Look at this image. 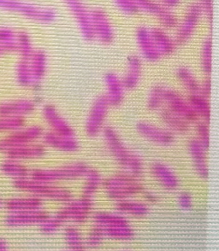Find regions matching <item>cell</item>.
<instances>
[{
	"mask_svg": "<svg viewBox=\"0 0 219 251\" xmlns=\"http://www.w3.org/2000/svg\"><path fill=\"white\" fill-rule=\"evenodd\" d=\"M102 133L107 148L116 162L126 169L131 176L140 178L144 174L142 159L127 147L118 132L111 126H105Z\"/></svg>",
	"mask_w": 219,
	"mask_h": 251,
	"instance_id": "1",
	"label": "cell"
},
{
	"mask_svg": "<svg viewBox=\"0 0 219 251\" xmlns=\"http://www.w3.org/2000/svg\"><path fill=\"white\" fill-rule=\"evenodd\" d=\"M13 185L18 191L29 193L30 195L42 200L44 199L60 201L72 200V193L69 190L49 183L37 181L29 177L14 180Z\"/></svg>",
	"mask_w": 219,
	"mask_h": 251,
	"instance_id": "2",
	"label": "cell"
},
{
	"mask_svg": "<svg viewBox=\"0 0 219 251\" xmlns=\"http://www.w3.org/2000/svg\"><path fill=\"white\" fill-rule=\"evenodd\" d=\"M102 185L106 189L108 197L117 201L127 200L144 190V186L139 181V178L128 172L117 174L106 178L102 181Z\"/></svg>",
	"mask_w": 219,
	"mask_h": 251,
	"instance_id": "3",
	"label": "cell"
},
{
	"mask_svg": "<svg viewBox=\"0 0 219 251\" xmlns=\"http://www.w3.org/2000/svg\"><path fill=\"white\" fill-rule=\"evenodd\" d=\"M0 10L9 11L40 24H51L56 19V12L24 0H0Z\"/></svg>",
	"mask_w": 219,
	"mask_h": 251,
	"instance_id": "4",
	"label": "cell"
},
{
	"mask_svg": "<svg viewBox=\"0 0 219 251\" xmlns=\"http://www.w3.org/2000/svg\"><path fill=\"white\" fill-rule=\"evenodd\" d=\"M89 169V166L84 162H75L55 169H33L30 170L28 177L37 181L54 184V182L85 177Z\"/></svg>",
	"mask_w": 219,
	"mask_h": 251,
	"instance_id": "5",
	"label": "cell"
},
{
	"mask_svg": "<svg viewBox=\"0 0 219 251\" xmlns=\"http://www.w3.org/2000/svg\"><path fill=\"white\" fill-rule=\"evenodd\" d=\"M44 132L43 127L39 125L24 126L16 132H10L0 139V152L5 154L14 148L36 143L42 138Z\"/></svg>",
	"mask_w": 219,
	"mask_h": 251,
	"instance_id": "6",
	"label": "cell"
},
{
	"mask_svg": "<svg viewBox=\"0 0 219 251\" xmlns=\"http://www.w3.org/2000/svg\"><path fill=\"white\" fill-rule=\"evenodd\" d=\"M202 16V11L198 3H191L188 7L181 24H178L176 26L175 41L177 46H183L191 40V38L195 33Z\"/></svg>",
	"mask_w": 219,
	"mask_h": 251,
	"instance_id": "7",
	"label": "cell"
},
{
	"mask_svg": "<svg viewBox=\"0 0 219 251\" xmlns=\"http://www.w3.org/2000/svg\"><path fill=\"white\" fill-rule=\"evenodd\" d=\"M109 109V102L105 94L96 98L86 118L85 131L87 135L96 137L102 132Z\"/></svg>",
	"mask_w": 219,
	"mask_h": 251,
	"instance_id": "8",
	"label": "cell"
},
{
	"mask_svg": "<svg viewBox=\"0 0 219 251\" xmlns=\"http://www.w3.org/2000/svg\"><path fill=\"white\" fill-rule=\"evenodd\" d=\"M69 9L74 19L77 22L78 28L83 38L87 41H93L94 39L91 10L87 8L83 0H63Z\"/></svg>",
	"mask_w": 219,
	"mask_h": 251,
	"instance_id": "9",
	"label": "cell"
},
{
	"mask_svg": "<svg viewBox=\"0 0 219 251\" xmlns=\"http://www.w3.org/2000/svg\"><path fill=\"white\" fill-rule=\"evenodd\" d=\"M139 11L156 17L164 29L176 28L179 24L178 18L172 10L161 5L157 0H136Z\"/></svg>",
	"mask_w": 219,
	"mask_h": 251,
	"instance_id": "10",
	"label": "cell"
},
{
	"mask_svg": "<svg viewBox=\"0 0 219 251\" xmlns=\"http://www.w3.org/2000/svg\"><path fill=\"white\" fill-rule=\"evenodd\" d=\"M93 206L92 199L83 197L74 201L70 200L56 215L63 223L66 222H85L89 217Z\"/></svg>",
	"mask_w": 219,
	"mask_h": 251,
	"instance_id": "11",
	"label": "cell"
},
{
	"mask_svg": "<svg viewBox=\"0 0 219 251\" xmlns=\"http://www.w3.org/2000/svg\"><path fill=\"white\" fill-rule=\"evenodd\" d=\"M164 101L167 104V109L175 113L190 123H196L199 118L191 108L188 100H185L182 94L175 90L166 88L164 91Z\"/></svg>",
	"mask_w": 219,
	"mask_h": 251,
	"instance_id": "12",
	"label": "cell"
},
{
	"mask_svg": "<svg viewBox=\"0 0 219 251\" xmlns=\"http://www.w3.org/2000/svg\"><path fill=\"white\" fill-rule=\"evenodd\" d=\"M94 39L104 45H110L115 40V30L107 12L100 9L91 10Z\"/></svg>",
	"mask_w": 219,
	"mask_h": 251,
	"instance_id": "13",
	"label": "cell"
},
{
	"mask_svg": "<svg viewBox=\"0 0 219 251\" xmlns=\"http://www.w3.org/2000/svg\"><path fill=\"white\" fill-rule=\"evenodd\" d=\"M42 116L47 125L50 126L51 132L67 137L76 135L73 127L63 118L54 104H45L42 108Z\"/></svg>",
	"mask_w": 219,
	"mask_h": 251,
	"instance_id": "14",
	"label": "cell"
},
{
	"mask_svg": "<svg viewBox=\"0 0 219 251\" xmlns=\"http://www.w3.org/2000/svg\"><path fill=\"white\" fill-rule=\"evenodd\" d=\"M137 130L144 139L149 140L150 142L155 143L157 145L169 146L175 141V134L168 129L161 128L147 122H139L137 123Z\"/></svg>",
	"mask_w": 219,
	"mask_h": 251,
	"instance_id": "15",
	"label": "cell"
},
{
	"mask_svg": "<svg viewBox=\"0 0 219 251\" xmlns=\"http://www.w3.org/2000/svg\"><path fill=\"white\" fill-rule=\"evenodd\" d=\"M49 216L47 212L41 209L33 211L9 213L4 219V224L9 227H22L27 226L40 225Z\"/></svg>",
	"mask_w": 219,
	"mask_h": 251,
	"instance_id": "16",
	"label": "cell"
},
{
	"mask_svg": "<svg viewBox=\"0 0 219 251\" xmlns=\"http://www.w3.org/2000/svg\"><path fill=\"white\" fill-rule=\"evenodd\" d=\"M36 108L33 100L21 99L5 101L0 103V116L26 117L33 114Z\"/></svg>",
	"mask_w": 219,
	"mask_h": 251,
	"instance_id": "17",
	"label": "cell"
},
{
	"mask_svg": "<svg viewBox=\"0 0 219 251\" xmlns=\"http://www.w3.org/2000/svg\"><path fill=\"white\" fill-rule=\"evenodd\" d=\"M136 37L144 59L151 63H155L162 57L154 45L150 33V28L145 26H139L137 28Z\"/></svg>",
	"mask_w": 219,
	"mask_h": 251,
	"instance_id": "18",
	"label": "cell"
},
{
	"mask_svg": "<svg viewBox=\"0 0 219 251\" xmlns=\"http://www.w3.org/2000/svg\"><path fill=\"white\" fill-rule=\"evenodd\" d=\"M105 83L107 86V101L110 107H119L124 101V87L122 79L114 72H108L105 75Z\"/></svg>",
	"mask_w": 219,
	"mask_h": 251,
	"instance_id": "19",
	"label": "cell"
},
{
	"mask_svg": "<svg viewBox=\"0 0 219 251\" xmlns=\"http://www.w3.org/2000/svg\"><path fill=\"white\" fill-rule=\"evenodd\" d=\"M41 139L43 140L44 146L59 151L73 153L80 148V145L75 137L59 135L51 131L44 132Z\"/></svg>",
	"mask_w": 219,
	"mask_h": 251,
	"instance_id": "20",
	"label": "cell"
},
{
	"mask_svg": "<svg viewBox=\"0 0 219 251\" xmlns=\"http://www.w3.org/2000/svg\"><path fill=\"white\" fill-rule=\"evenodd\" d=\"M46 154H47V147L44 145L37 144V143L19 146L5 153L7 158L21 162L28 161V160L41 158Z\"/></svg>",
	"mask_w": 219,
	"mask_h": 251,
	"instance_id": "21",
	"label": "cell"
},
{
	"mask_svg": "<svg viewBox=\"0 0 219 251\" xmlns=\"http://www.w3.org/2000/svg\"><path fill=\"white\" fill-rule=\"evenodd\" d=\"M188 151L192 158L196 172L205 179L208 178V165L206 162V148L196 139H190L188 143Z\"/></svg>",
	"mask_w": 219,
	"mask_h": 251,
	"instance_id": "22",
	"label": "cell"
},
{
	"mask_svg": "<svg viewBox=\"0 0 219 251\" xmlns=\"http://www.w3.org/2000/svg\"><path fill=\"white\" fill-rule=\"evenodd\" d=\"M127 67L126 74L122 78L123 87L125 90L136 89L142 75V59L137 55H131L127 59Z\"/></svg>",
	"mask_w": 219,
	"mask_h": 251,
	"instance_id": "23",
	"label": "cell"
},
{
	"mask_svg": "<svg viewBox=\"0 0 219 251\" xmlns=\"http://www.w3.org/2000/svg\"><path fill=\"white\" fill-rule=\"evenodd\" d=\"M3 207L9 213L33 211L42 208L43 200L34 196L17 197L4 201Z\"/></svg>",
	"mask_w": 219,
	"mask_h": 251,
	"instance_id": "24",
	"label": "cell"
},
{
	"mask_svg": "<svg viewBox=\"0 0 219 251\" xmlns=\"http://www.w3.org/2000/svg\"><path fill=\"white\" fill-rule=\"evenodd\" d=\"M151 173L153 177L160 182L164 188L174 191L179 186V179L172 169L162 162H154L151 166Z\"/></svg>",
	"mask_w": 219,
	"mask_h": 251,
	"instance_id": "25",
	"label": "cell"
},
{
	"mask_svg": "<svg viewBox=\"0 0 219 251\" xmlns=\"http://www.w3.org/2000/svg\"><path fill=\"white\" fill-rule=\"evenodd\" d=\"M150 33L161 56H171L176 51L177 45L175 39H173L165 29L162 27H153L150 29Z\"/></svg>",
	"mask_w": 219,
	"mask_h": 251,
	"instance_id": "26",
	"label": "cell"
},
{
	"mask_svg": "<svg viewBox=\"0 0 219 251\" xmlns=\"http://www.w3.org/2000/svg\"><path fill=\"white\" fill-rule=\"evenodd\" d=\"M47 63L48 61L47 54L44 50H34L33 55L29 58L30 68L33 75V86L41 85V82L47 74Z\"/></svg>",
	"mask_w": 219,
	"mask_h": 251,
	"instance_id": "27",
	"label": "cell"
},
{
	"mask_svg": "<svg viewBox=\"0 0 219 251\" xmlns=\"http://www.w3.org/2000/svg\"><path fill=\"white\" fill-rule=\"evenodd\" d=\"M160 118L167 129L174 134H186L190 131V123L167 108L160 111Z\"/></svg>",
	"mask_w": 219,
	"mask_h": 251,
	"instance_id": "28",
	"label": "cell"
},
{
	"mask_svg": "<svg viewBox=\"0 0 219 251\" xmlns=\"http://www.w3.org/2000/svg\"><path fill=\"white\" fill-rule=\"evenodd\" d=\"M188 102L199 118L209 123L211 119V105L209 100L199 93H192L188 98Z\"/></svg>",
	"mask_w": 219,
	"mask_h": 251,
	"instance_id": "29",
	"label": "cell"
},
{
	"mask_svg": "<svg viewBox=\"0 0 219 251\" xmlns=\"http://www.w3.org/2000/svg\"><path fill=\"white\" fill-rule=\"evenodd\" d=\"M0 170L4 176L16 179L27 178L29 176V169L21 162L7 158L0 165Z\"/></svg>",
	"mask_w": 219,
	"mask_h": 251,
	"instance_id": "30",
	"label": "cell"
},
{
	"mask_svg": "<svg viewBox=\"0 0 219 251\" xmlns=\"http://www.w3.org/2000/svg\"><path fill=\"white\" fill-rule=\"evenodd\" d=\"M93 221L97 226L100 227H117L130 226L126 219L121 215L110 214L107 212H99L93 216Z\"/></svg>",
	"mask_w": 219,
	"mask_h": 251,
	"instance_id": "31",
	"label": "cell"
},
{
	"mask_svg": "<svg viewBox=\"0 0 219 251\" xmlns=\"http://www.w3.org/2000/svg\"><path fill=\"white\" fill-rule=\"evenodd\" d=\"M176 78L178 79L181 84L184 86L185 89L192 93H199L200 83L196 79L195 75L192 74V71L185 66H181L177 68L176 71Z\"/></svg>",
	"mask_w": 219,
	"mask_h": 251,
	"instance_id": "32",
	"label": "cell"
},
{
	"mask_svg": "<svg viewBox=\"0 0 219 251\" xmlns=\"http://www.w3.org/2000/svg\"><path fill=\"white\" fill-rule=\"evenodd\" d=\"M116 207L118 211L137 217L145 216L149 212V208L145 203L139 201H130L128 199L117 201Z\"/></svg>",
	"mask_w": 219,
	"mask_h": 251,
	"instance_id": "33",
	"label": "cell"
},
{
	"mask_svg": "<svg viewBox=\"0 0 219 251\" xmlns=\"http://www.w3.org/2000/svg\"><path fill=\"white\" fill-rule=\"evenodd\" d=\"M16 79L22 87H31L33 86V79L29 59H20L16 67Z\"/></svg>",
	"mask_w": 219,
	"mask_h": 251,
	"instance_id": "34",
	"label": "cell"
},
{
	"mask_svg": "<svg viewBox=\"0 0 219 251\" xmlns=\"http://www.w3.org/2000/svg\"><path fill=\"white\" fill-rule=\"evenodd\" d=\"M17 52L19 53L21 59H29L34 52L33 40L26 32H19L16 38Z\"/></svg>",
	"mask_w": 219,
	"mask_h": 251,
	"instance_id": "35",
	"label": "cell"
},
{
	"mask_svg": "<svg viewBox=\"0 0 219 251\" xmlns=\"http://www.w3.org/2000/svg\"><path fill=\"white\" fill-rule=\"evenodd\" d=\"M200 64L203 72L210 76L213 70V39L207 37L204 40L200 52Z\"/></svg>",
	"mask_w": 219,
	"mask_h": 251,
	"instance_id": "36",
	"label": "cell"
},
{
	"mask_svg": "<svg viewBox=\"0 0 219 251\" xmlns=\"http://www.w3.org/2000/svg\"><path fill=\"white\" fill-rule=\"evenodd\" d=\"M85 177L86 178V180L84 186V191H83V197L92 199L100 185H102L103 179L100 173L91 168L88 169Z\"/></svg>",
	"mask_w": 219,
	"mask_h": 251,
	"instance_id": "37",
	"label": "cell"
},
{
	"mask_svg": "<svg viewBox=\"0 0 219 251\" xmlns=\"http://www.w3.org/2000/svg\"><path fill=\"white\" fill-rule=\"evenodd\" d=\"M26 126L25 117L0 116V132H13Z\"/></svg>",
	"mask_w": 219,
	"mask_h": 251,
	"instance_id": "38",
	"label": "cell"
},
{
	"mask_svg": "<svg viewBox=\"0 0 219 251\" xmlns=\"http://www.w3.org/2000/svg\"><path fill=\"white\" fill-rule=\"evenodd\" d=\"M164 91L165 87L160 85L153 86L150 91L149 95L147 98L146 105L151 111H157L161 108L164 101Z\"/></svg>",
	"mask_w": 219,
	"mask_h": 251,
	"instance_id": "39",
	"label": "cell"
},
{
	"mask_svg": "<svg viewBox=\"0 0 219 251\" xmlns=\"http://www.w3.org/2000/svg\"><path fill=\"white\" fill-rule=\"evenodd\" d=\"M104 237H110L118 239H130L133 238L134 231L130 226H117V227H100Z\"/></svg>",
	"mask_w": 219,
	"mask_h": 251,
	"instance_id": "40",
	"label": "cell"
},
{
	"mask_svg": "<svg viewBox=\"0 0 219 251\" xmlns=\"http://www.w3.org/2000/svg\"><path fill=\"white\" fill-rule=\"evenodd\" d=\"M65 236L67 243L70 245L71 251H85L82 240L77 229L74 227L67 228Z\"/></svg>",
	"mask_w": 219,
	"mask_h": 251,
	"instance_id": "41",
	"label": "cell"
},
{
	"mask_svg": "<svg viewBox=\"0 0 219 251\" xmlns=\"http://www.w3.org/2000/svg\"><path fill=\"white\" fill-rule=\"evenodd\" d=\"M195 132L197 136L196 139L199 140L206 151H208L210 146L209 123L204 121H198L196 123Z\"/></svg>",
	"mask_w": 219,
	"mask_h": 251,
	"instance_id": "42",
	"label": "cell"
},
{
	"mask_svg": "<svg viewBox=\"0 0 219 251\" xmlns=\"http://www.w3.org/2000/svg\"><path fill=\"white\" fill-rule=\"evenodd\" d=\"M114 3L123 13L126 15L134 16L140 12L136 0H114Z\"/></svg>",
	"mask_w": 219,
	"mask_h": 251,
	"instance_id": "43",
	"label": "cell"
},
{
	"mask_svg": "<svg viewBox=\"0 0 219 251\" xmlns=\"http://www.w3.org/2000/svg\"><path fill=\"white\" fill-rule=\"evenodd\" d=\"M62 224L63 222L60 221L56 215H54L53 217H51L49 215L39 226H40V231H43L45 233H53L54 231H57Z\"/></svg>",
	"mask_w": 219,
	"mask_h": 251,
	"instance_id": "44",
	"label": "cell"
},
{
	"mask_svg": "<svg viewBox=\"0 0 219 251\" xmlns=\"http://www.w3.org/2000/svg\"><path fill=\"white\" fill-rule=\"evenodd\" d=\"M197 3L202 11L203 16L206 17L210 27L212 28L213 24V0H199Z\"/></svg>",
	"mask_w": 219,
	"mask_h": 251,
	"instance_id": "45",
	"label": "cell"
},
{
	"mask_svg": "<svg viewBox=\"0 0 219 251\" xmlns=\"http://www.w3.org/2000/svg\"><path fill=\"white\" fill-rule=\"evenodd\" d=\"M17 32L7 26H0V44L16 42Z\"/></svg>",
	"mask_w": 219,
	"mask_h": 251,
	"instance_id": "46",
	"label": "cell"
},
{
	"mask_svg": "<svg viewBox=\"0 0 219 251\" xmlns=\"http://www.w3.org/2000/svg\"><path fill=\"white\" fill-rule=\"evenodd\" d=\"M104 236L102 234V232L100 230V228L96 226V227L93 229L92 233L90 235L88 240H87V244L89 246L92 247H95L97 245H100L101 241H102V238Z\"/></svg>",
	"mask_w": 219,
	"mask_h": 251,
	"instance_id": "47",
	"label": "cell"
},
{
	"mask_svg": "<svg viewBox=\"0 0 219 251\" xmlns=\"http://www.w3.org/2000/svg\"><path fill=\"white\" fill-rule=\"evenodd\" d=\"M178 203L184 209H189L192 206V196L189 192H182L178 197Z\"/></svg>",
	"mask_w": 219,
	"mask_h": 251,
	"instance_id": "48",
	"label": "cell"
},
{
	"mask_svg": "<svg viewBox=\"0 0 219 251\" xmlns=\"http://www.w3.org/2000/svg\"><path fill=\"white\" fill-rule=\"evenodd\" d=\"M199 94H201L202 96L206 97V98H209L212 93V81H211V78L208 76L206 79L200 83L199 86Z\"/></svg>",
	"mask_w": 219,
	"mask_h": 251,
	"instance_id": "49",
	"label": "cell"
},
{
	"mask_svg": "<svg viewBox=\"0 0 219 251\" xmlns=\"http://www.w3.org/2000/svg\"><path fill=\"white\" fill-rule=\"evenodd\" d=\"M17 52L16 42L13 43L0 44V57Z\"/></svg>",
	"mask_w": 219,
	"mask_h": 251,
	"instance_id": "50",
	"label": "cell"
},
{
	"mask_svg": "<svg viewBox=\"0 0 219 251\" xmlns=\"http://www.w3.org/2000/svg\"><path fill=\"white\" fill-rule=\"evenodd\" d=\"M159 3L169 10L176 9L182 3V0H157Z\"/></svg>",
	"mask_w": 219,
	"mask_h": 251,
	"instance_id": "51",
	"label": "cell"
},
{
	"mask_svg": "<svg viewBox=\"0 0 219 251\" xmlns=\"http://www.w3.org/2000/svg\"><path fill=\"white\" fill-rule=\"evenodd\" d=\"M0 251H10L8 242L3 238H0Z\"/></svg>",
	"mask_w": 219,
	"mask_h": 251,
	"instance_id": "52",
	"label": "cell"
},
{
	"mask_svg": "<svg viewBox=\"0 0 219 251\" xmlns=\"http://www.w3.org/2000/svg\"><path fill=\"white\" fill-rule=\"evenodd\" d=\"M146 199L150 202H155V201H158V200H159L158 197L155 194L152 193V192L146 193Z\"/></svg>",
	"mask_w": 219,
	"mask_h": 251,
	"instance_id": "53",
	"label": "cell"
},
{
	"mask_svg": "<svg viewBox=\"0 0 219 251\" xmlns=\"http://www.w3.org/2000/svg\"><path fill=\"white\" fill-rule=\"evenodd\" d=\"M3 203H4V201H3V199H1V198H0V209H1V208H3Z\"/></svg>",
	"mask_w": 219,
	"mask_h": 251,
	"instance_id": "54",
	"label": "cell"
}]
</instances>
